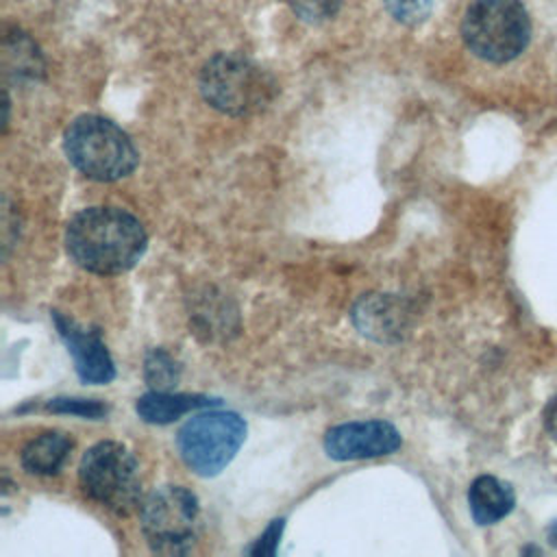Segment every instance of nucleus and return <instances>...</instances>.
<instances>
[{"mask_svg": "<svg viewBox=\"0 0 557 557\" xmlns=\"http://www.w3.org/2000/svg\"><path fill=\"white\" fill-rule=\"evenodd\" d=\"M141 222L122 207L98 205L78 211L65 228V248L76 265L94 274H122L146 252Z\"/></svg>", "mask_w": 557, "mask_h": 557, "instance_id": "nucleus-1", "label": "nucleus"}, {"mask_svg": "<svg viewBox=\"0 0 557 557\" xmlns=\"http://www.w3.org/2000/svg\"><path fill=\"white\" fill-rule=\"evenodd\" d=\"M200 94L224 115L244 117L270 107L278 85L274 76L239 52H220L200 70Z\"/></svg>", "mask_w": 557, "mask_h": 557, "instance_id": "nucleus-2", "label": "nucleus"}, {"mask_svg": "<svg viewBox=\"0 0 557 557\" xmlns=\"http://www.w3.org/2000/svg\"><path fill=\"white\" fill-rule=\"evenodd\" d=\"M67 161L87 178L111 183L128 176L139 161L131 137L102 115H78L63 135Z\"/></svg>", "mask_w": 557, "mask_h": 557, "instance_id": "nucleus-3", "label": "nucleus"}, {"mask_svg": "<svg viewBox=\"0 0 557 557\" xmlns=\"http://www.w3.org/2000/svg\"><path fill=\"white\" fill-rule=\"evenodd\" d=\"M78 483L85 496L115 516L141 505V476L133 453L120 442H98L81 459Z\"/></svg>", "mask_w": 557, "mask_h": 557, "instance_id": "nucleus-4", "label": "nucleus"}, {"mask_svg": "<svg viewBox=\"0 0 557 557\" xmlns=\"http://www.w3.org/2000/svg\"><path fill=\"white\" fill-rule=\"evenodd\" d=\"M461 35L476 57L505 63L527 48L531 20L520 0H474L463 15Z\"/></svg>", "mask_w": 557, "mask_h": 557, "instance_id": "nucleus-5", "label": "nucleus"}, {"mask_svg": "<svg viewBox=\"0 0 557 557\" xmlns=\"http://www.w3.org/2000/svg\"><path fill=\"white\" fill-rule=\"evenodd\" d=\"M139 522L154 553L185 555L198 540L200 503L183 485H161L141 500Z\"/></svg>", "mask_w": 557, "mask_h": 557, "instance_id": "nucleus-6", "label": "nucleus"}, {"mask_svg": "<svg viewBox=\"0 0 557 557\" xmlns=\"http://www.w3.org/2000/svg\"><path fill=\"white\" fill-rule=\"evenodd\" d=\"M246 440V420L235 411H202L176 433V448L189 470L200 476L222 472Z\"/></svg>", "mask_w": 557, "mask_h": 557, "instance_id": "nucleus-7", "label": "nucleus"}, {"mask_svg": "<svg viewBox=\"0 0 557 557\" xmlns=\"http://www.w3.org/2000/svg\"><path fill=\"white\" fill-rule=\"evenodd\" d=\"M400 446V431L387 420L342 422L324 433V450L335 461L383 457L396 453Z\"/></svg>", "mask_w": 557, "mask_h": 557, "instance_id": "nucleus-8", "label": "nucleus"}, {"mask_svg": "<svg viewBox=\"0 0 557 557\" xmlns=\"http://www.w3.org/2000/svg\"><path fill=\"white\" fill-rule=\"evenodd\" d=\"M52 322L67 346V352L74 359V370L83 383L89 385H107L115 379L113 359L96 331L81 329L74 320L65 318L59 311H52Z\"/></svg>", "mask_w": 557, "mask_h": 557, "instance_id": "nucleus-9", "label": "nucleus"}, {"mask_svg": "<svg viewBox=\"0 0 557 557\" xmlns=\"http://www.w3.org/2000/svg\"><path fill=\"white\" fill-rule=\"evenodd\" d=\"M352 322L363 335L376 342H392L405 331L407 313L396 298L363 296L352 309Z\"/></svg>", "mask_w": 557, "mask_h": 557, "instance_id": "nucleus-10", "label": "nucleus"}, {"mask_svg": "<svg viewBox=\"0 0 557 557\" xmlns=\"http://www.w3.org/2000/svg\"><path fill=\"white\" fill-rule=\"evenodd\" d=\"M220 400H213L205 394H183V392H163V389H150L144 396L137 398L135 411L137 416L148 424H170L183 413H189L194 409L218 405Z\"/></svg>", "mask_w": 557, "mask_h": 557, "instance_id": "nucleus-11", "label": "nucleus"}, {"mask_svg": "<svg viewBox=\"0 0 557 557\" xmlns=\"http://www.w3.org/2000/svg\"><path fill=\"white\" fill-rule=\"evenodd\" d=\"M468 503H470V513L476 524H494L503 520L516 505V496L509 483L483 474L476 476L468 490Z\"/></svg>", "mask_w": 557, "mask_h": 557, "instance_id": "nucleus-12", "label": "nucleus"}, {"mask_svg": "<svg viewBox=\"0 0 557 557\" xmlns=\"http://www.w3.org/2000/svg\"><path fill=\"white\" fill-rule=\"evenodd\" d=\"M72 446H74V442L65 433L46 431V433L33 437L22 448V455H20L22 468L30 474L52 476L65 466V461L72 453Z\"/></svg>", "mask_w": 557, "mask_h": 557, "instance_id": "nucleus-13", "label": "nucleus"}, {"mask_svg": "<svg viewBox=\"0 0 557 557\" xmlns=\"http://www.w3.org/2000/svg\"><path fill=\"white\" fill-rule=\"evenodd\" d=\"M144 379L152 389H174L181 379V366L163 348H152L144 359Z\"/></svg>", "mask_w": 557, "mask_h": 557, "instance_id": "nucleus-14", "label": "nucleus"}, {"mask_svg": "<svg viewBox=\"0 0 557 557\" xmlns=\"http://www.w3.org/2000/svg\"><path fill=\"white\" fill-rule=\"evenodd\" d=\"M46 409L52 413H70V416H78V418H91V420H100L107 416L109 407L100 400H91V398H70V396H57L52 400L46 403Z\"/></svg>", "mask_w": 557, "mask_h": 557, "instance_id": "nucleus-15", "label": "nucleus"}, {"mask_svg": "<svg viewBox=\"0 0 557 557\" xmlns=\"http://www.w3.org/2000/svg\"><path fill=\"white\" fill-rule=\"evenodd\" d=\"M287 4L302 22L320 24L339 11L342 0H287Z\"/></svg>", "mask_w": 557, "mask_h": 557, "instance_id": "nucleus-16", "label": "nucleus"}, {"mask_svg": "<svg viewBox=\"0 0 557 557\" xmlns=\"http://www.w3.org/2000/svg\"><path fill=\"white\" fill-rule=\"evenodd\" d=\"M389 15L407 26L424 22L431 13V0H383Z\"/></svg>", "mask_w": 557, "mask_h": 557, "instance_id": "nucleus-17", "label": "nucleus"}, {"mask_svg": "<svg viewBox=\"0 0 557 557\" xmlns=\"http://www.w3.org/2000/svg\"><path fill=\"white\" fill-rule=\"evenodd\" d=\"M283 529H285V520L283 518H276L272 520L265 531L246 548L248 555H276V548H278V542H281V535H283Z\"/></svg>", "mask_w": 557, "mask_h": 557, "instance_id": "nucleus-18", "label": "nucleus"}, {"mask_svg": "<svg viewBox=\"0 0 557 557\" xmlns=\"http://www.w3.org/2000/svg\"><path fill=\"white\" fill-rule=\"evenodd\" d=\"M544 426L548 431V435L557 442V396L548 400V405L544 407Z\"/></svg>", "mask_w": 557, "mask_h": 557, "instance_id": "nucleus-19", "label": "nucleus"}, {"mask_svg": "<svg viewBox=\"0 0 557 557\" xmlns=\"http://www.w3.org/2000/svg\"><path fill=\"white\" fill-rule=\"evenodd\" d=\"M548 540H550V544H553V546H557V522L548 529Z\"/></svg>", "mask_w": 557, "mask_h": 557, "instance_id": "nucleus-20", "label": "nucleus"}]
</instances>
